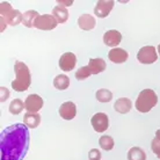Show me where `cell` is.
I'll return each mask as SVG.
<instances>
[{"mask_svg": "<svg viewBox=\"0 0 160 160\" xmlns=\"http://www.w3.org/2000/svg\"><path fill=\"white\" fill-rule=\"evenodd\" d=\"M30 135L22 123L9 125L0 135V160H23L29 150Z\"/></svg>", "mask_w": 160, "mask_h": 160, "instance_id": "1", "label": "cell"}, {"mask_svg": "<svg viewBox=\"0 0 160 160\" xmlns=\"http://www.w3.org/2000/svg\"><path fill=\"white\" fill-rule=\"evenodd\" d=\"M14 72H15V78L12 81V87L16 92H26L32 84V74L29 71L28 66L16 60L14 65Z\"/></svg>", "mask_w": 160, "mask_h": 160, "instance_id": "2", "label": "cell"}, {"mask_svg": "<svg viewBox=\"0 0 160 160\" xmlns=\"http://www.w3.org/2000/svg\"><path fill=\"white\" fill-rule=\"evenodd\" d=\"M158 103V96L152 89H143L135 102V107L139 112H148Z\"/></svg>", "mask_w": 160, "mask_h": 160, "instance_id": "3", "label": "cell"}, {"mask_svg": "<svg viewBox=\"0 0 160 160\" xmlns=\"http://www.w3.org/2000/svg\"><path fill=\"white\" fill-rule=\"evenodd\" d=\"M0 13H1V18L9 26H18L22 22V14L18 9H14L7 1L0 2Z\"/></svg>", "mask_w": 160, "mask_h": 160, "instance_id": "4", "label": "cell"}, {"mask_svg": "<svg viewBox=\"0 0 160 160\" xmlns=\"http://www.w3.org/2000/svg\"><path fill=\"white\" fill-rule=\"evenodd\" d=\"M137 59L142 64H152L158 59L157 50L152 45H146L139 49V51L137 53Z\"/></svg>", "mask_w": 160, "mask_h": 160, "instance_id": "5", "label": "cell"}, {"mask_svg": "<svg viewBox=\"0 0 160 160\" xmlns=\"http://www.w3.org/2000/svg\"><path fill=\"white\" fill-rule=\"evenodd\" d=\"M57 20L52 14H42L35 21V28L40 30H52L57 27Z\"/></svg>", "mask_w": 160, "mask_h": 160, "instance_id": "6", "label": "cell"}, {"mask_svg": "<svg viewBox=\"0 0 160 160\" xmlns=\"http://www.w3.org/2000/svg\"><path fill=\"white\" fill-rule=\"evenodd\" d=\"M91 124H92L93 129L96 132H104L109 128V118L108 115L104 112H96L95 115H93L91 118Z\"/></svg>", "mask_w": 160, "mask_h": 160, "instance_id": "7", "label": "cell"}, {"mask_svg": "<svg viewBox=\"0 0 160 160\" xmlns=\"http://www.w3.org/2000/svg\"><path fill=\"white\" fill-rule=\"evenodd\" d=\"M77 64V57L73 52H65L59 58L58 65L59 68H62L64 72H70L76 68Z\"/></svg>", "mask_w": 160, "mask_h": 160, "instance_id": "8", "label": "cell"}, {"mask_svg": "<svg viewBox=\"0 0 160 160\" xmlns=\"http://www.w3.org/2000/svg\"><path fill=\"white\" fill-rule=\"evenodd\" d=\"M24 107L28 112H40L43 107V99L37 94H30L24 100Z\"/></svg>", "mask_w": 160, "mask_h": 160, "instance_id": "9", "label": "cell"}, {"mask_svg": "<svg viewBox=\"0 0 160 160\" xmlns=\"http://www.w3.org/2000/svg\"><path fill=\"white\" fill-rule=\"evenodd\" d=\"M114 1L112 0H99L96 2L95 7H94V13L98 18H107L109 13L112 12V7H114Z\"/></svg>", "mask_w": 160, "mask_h": 160, "instance_id": "10", "label": "cell"}, {"mask_svg": "<svg viewBox=\"0 0 160 160\" xmlns=\"http://www.w3.org/2000/svg\"><path fill=\"white\" fill-rule=\"evenodd\" d=\"M122 42V34L116 29H110L103 34V43L107 47L116 48L117 45Z\"/></svg>", "mask_w": 160, "mask_h": 160, "instance_id": "11", "label": "cell"}, {"mask_svg": "<svg viewBox=\"0 0 160 160\" xmlns=\"http://www.w3.org/2000/svg\"><path fill=\"white\" fill-rule=\"evenodd\" d=\"M59 115L64 120H73L77 115V107L72 101H66L59 107Z\"/></svg>", "mask_w": 160, "mask_h": 160, "instance_id": "12", "label": "cell"}, {"mask_svg": "<svg viewBox=\"0 0 160 160\" xmlns=\"http://www.w3.org/2000/svg\"><path fill=\"white\" fill-rule=\"evenodd\" d=\"M129 53L122 48H114L108 52V58L115 64H122L128 60Z\"/></svg>", "mask_w": 160, "mask_h": 160, "instance_id": "13", "label": "cell"}, {"mask_svg": "<svg viewBox=\"0 0 160 160\" xmlns=\"http://www.w3.org/2000/svg\"><path fill=\"white\" fill-rule=\"evenodd\" d=\"M95 18L91 14H82L78 18V26L81 30L88 32V30H92L95 28Z\"/></svg>", "mask_w": 160, "mask_h": 160, "instance_id": "14", "label": "cell"}, {"mask_svg": "<svg viewBox=\"0 0 160 160\" xmlns=\"http://www.w3.org/2000/svg\"><path fill=\"white\" fill-rule=\"evenodd\" d=\"M132 108V102L128 98H120L115 101L114 109L120 114H128Z\"/></svg>", "mask_w": 160, "mask_h": 160, "instance_id": "15", "label": "cell"}, {"mask_svg": "<svg viewBox=\"0 0 160 160\" xmlns=\"http://www.w3.org/2000/svg\"><path fill=\"white\" fill-rule=\"evenodd\" d=\"M88 68L91 70L92 74H99L106 70L107 65L102 58H91L89 63H88Z\"/></svg>", "mask_w": 160, "mask_h": 160, "instance_id": "16", "label": "cell"}, {"mask_svg": "<svg viewBox=\"0 0 160 160\" xmlns=\"http://www.w3.org/2000/svg\"><path fill=\"white\" fill-rule=\"evenodd\" d=\"M23 124L30 129L37 128L41 124V116L37 112H26L23 115Z\"/></svg>", "mask_w": 160, "mask_h": 160, "instance_id": "17", "label": "cell"}, {"mask_svg": "<svg viewBox=\"0 0 160 160\" xmlns=\"http://www.w3.org/2000/svg\"><path fill=\"white\" fill-rule=\"evenodd\" d=\"M38 13L36 11H27V12H24L22 14V24H23L24 27H27V28H32V27H35V21L36 19L38 18Z\"/></svg>", "mask_w": 160, "mask_h": 160, "instance_id": "18", "label": "cell"}, {"mask_svg": "<svg viewBox=\"0 0 160 160\" xmlns=\"http://www.w3.org/2000/svg\"><path fill=\"white\" fill-rule=\"evenodd\" d=\"M52 15L57 20L58 23H65L68 20V12L66 7H63V6H59V5L53 7Z\"/></svg>", "mask_w": 160, "mask_h": 160, "instance_id": "19", "label": "cell"}, {"mask_svg": "<svg viewBox=\"0 0 160 160\" xmlns=\"http://www.w3.org/2000/svg\"><path fill=\"white\" fill-rule=\"evenodd\" d=\"M128 160H146V153L142 148L133 146L128 151Z\"/></svg>", "mask_w": 160, "mask_h": 160, "instance_id": "20", "label": "cell"}, {"mask_svg": "<svg viewBox=\"0 0 160 160\" xmlns=\"http://www.w3.org/2000/svg\"><path fill=\"white\" fill-rule=\"evenodd\" d=\"M53 86L59 89V91H64L70 86V79L68 76L65 74H58L56 76V78L53 79Z\"/></svg>", "mask_w": 160, "mask_h": 160, "instance_id": "21", "label": "cell"}, {"mask_svg": "<svg viewBox=\"0 0 160 160\" xmlns=\"http://www.w3.org/2000/svg\"><path fill=\"white\" fill-rule=\"evenodd\" d=\"M26 108L24 107V102L20 99H14V100L9 103V107H8V110L12 115H19L22 112V110Z\"/></svg>", "mask_w": 160, "mask_h": 160, "instance_id": "22", "label": "cell"}, {"mask_svg": "<svg viewBox=\"0 0 160 160\" xmlns=\"http://www.w3.org/2000/svg\"><path fill=\"white\" fill-rule=\"evenodd\" d=\"M96 100L99 102H102V103H107V102H110L112 100V93L107 89V88H101L98 92L95 93Z\"/></svg>", "mask_w": 160, "mask_h": 160, "instance_id": "23", "label": "cell"}, {"mask_svg": "<svg viewBox=\"0 0 160 160\" xmlns=\"http://www.w3.org/2000/svg\"><path fill=\"white\" fill-rule=\"evenodd\" d=\"M99 144H100V148L104 151H110L114 148V139H112V137L110 136H107V135H104V136H101L100 139H99Z\"/></svg>", "mask_w": 160, "mask_h": 160, "instance_id": "24", "label": "cell"}, {"mask_svg": "<svg viewBox=\"0 0 160 160\" xmlns=\"http://www.w3.org/2000/svg\"><path fill=\"white\" fill-rule=\"evenodd\" d=\"M74 76H76L77 80H85L92 76V73H91V70L87 65V66H81L80 68H78L77 72L74 73Z\"/></svg>", "mask_w": 160, "mask_h": 160, "instance_id": "25", "label": "cell"}, {"mask_svg": "<svg viewBox=\"0 0 160 160\" xmlns=\"http://www.w3.org/2000/svg\"><path fill=\"white\" fill-rule=\"evenodd\" d=\"M151 148H152V152L157 156V158L160 159V140L157 139L156 137L151 142Z\"/></svg>", "mask_w": 160, "mask_h": 160, "instance_id": "26", "label": "cell"}, {"mask_svg": "<svg viewBox=\"0 0 160 160\" xmlns=\"http://www.w3.org/2000/svg\"><path fill=\"white\" fill-rule=\"evenodd\" d=\"M88 159L89 160H101V152L98 148H92L88 152Z\"/></svg>", "mask_w": 160, "mask_h": 160, "instance_id": "27", "label": "cell"}, {"mask_svg": "<svg viewBox=\"0 0 160 160\" xmlns=\"http://www.w3.org/2000/svg\"><path fill=\"white\" fill-rule=\"evenodd\" d=\"M0 96H1V98H0V101H1V102H5V101L9 98V91H8L5 86H1V87H0Z\"/></svg>", "mask_w": 160, "mask_h": 160, "instance_id": "28", "label": "cell"}, {"mask_svg": "<svg viewBox=\"0 0 160 160\" xmlns=\"http://www.w3.org/2000/svg\"><path fill=\"white\" fill-rule=\"evenodd\" d=\"M57 4L59 5V6H63V7H68V6H72L73 5V1L72 0H65V1H63V0H58L57 1Z\"/></svg>", "mask_w": 160, "mask_h": 160, "instance_id": "29", "label": "cell"}, {"mask_svg": "<svg viewBox=\"0 0 160 160\" xmlns=\"http://www.w3.org/2000/svg\"><path fill=\"white\" fill-rule=\"evenodd\" d=\"M156 138L160 140V129H158V130L156 131Z\"/></svg>", "mask_w": 160, "mask_h": 160, "instance_id": "30", "label": "cell"}, {"mask_svg": "<svg viewBox=\"0 0 160 160\" xmlns=\"http://www.w3.org/2000/svg\"><path fill=\"white\" fill-rule=\"evenodd\" d=\"M157 50H158V52H159V55H160V44L158 45V49H157Z\"/></svg>", "mask_w": 160, "mask_h": 160, "instance_id": "31", "label": "cell"}]
</instances>
